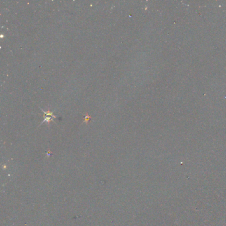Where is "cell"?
Listing matches in <instances>:
<instances>
[{
	"mask_svg": "<svg viewBox=\"0 0 226 226\" xmlns=\"http://www.w3.org/2000/svg\"><path fill=\"white\" fill-rule=\"evenodd\" d=\"M89 119H90V116L87 114L86 116L84 118V120H85V121H86V123H87V120H88Z\"/></svg>",
	"mask_w": 226,
	"mask_h": 226,
	"instance_id": "1",
	"label": "cell"
}]
</instances>
